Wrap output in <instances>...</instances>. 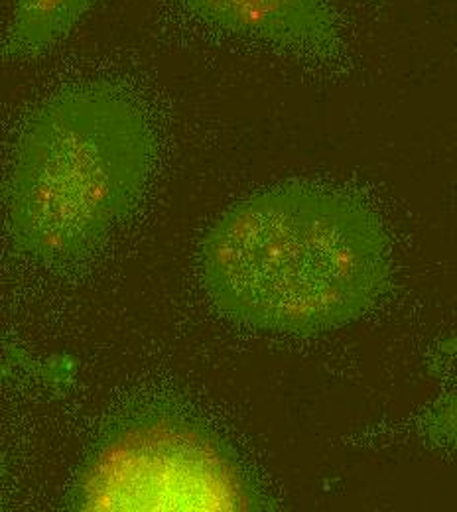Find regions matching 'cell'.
Segmentation results:
<instances>
[{
    "instance_id": "6da1fadb",
    "label": "cell",
    "mask_w": 457,
    "mask_h": 512,
    "mask_svg": "<svg viewBox=\"0 0 457 512\" xmlns=\"http://www.w3.org/2000/svg\"><path fill=\"white\" fill-rule=\"evenodd\" d=\"M201 280L231 320L316 335L359 320L387 292L391 241L357 197L282 184L217 219L201 247Z\"/></svg>"
},
{
    "instance_id": "7a4b0ae2",
    "label": "cell",
    "mask_w": 457,
    "mask_h": 512,
    "mask_svg": "<svg viewBox=\"0 0 457 512\" xmlns=\"http://www.w3.org/2000/svg\"><path fill=\"white\" fill-rule=\"evenodd\" d=\"M154 132L127 91L73 85L22 128L6 182V233L18 255L69 264L95 253L138 205Z\"/></svg>"
},
{
    "instance_id": "3957f363",
    "label": "cell",
    "mask_w": 457,
    "mask_h": 512,
    "mask_svg": "<svg viewBox=\"0 0 457 512\" xmlns=\"http://www.w3.org/2000/svg\"><path fill=\"white\" fill-rule=\"evenodd\" d=\"M81 511L245 509L247 487L213 440L172 420H138L113 432L75 485Z\"/></svg>"
},
{
    "instance_id": "277c9868",
    "label": "cell",
    "mask_w": 457,
    "mask_h": 512,
    "mask_svg": "<svg viewBox=\"0 0 457 512\" xmlns=\"http://www.w3.org/2000/svg\"><path fill=\"white\" fill-rule=\"evenodd\" d=\"M192 16L229 36L304 60L329 62L343 52L333 0H178Z\"/></svg>"
},
{
    "instance_id": "5b68a950",
    "label": "cell",
    "mask_w": 457,
    "mask_h": 512,
    "mask_svg": "<svg viewBox=\"0 0 457 512\" xmlns=\"http://www.w3.org/2000/svg\"><path fill=\"white\" fill-rule=\"evenodd\" d=\"M97 0H14L4 38V54L12 60L36 58L77 26Z\"/></svg>"
}]
</instances>
